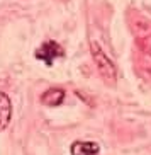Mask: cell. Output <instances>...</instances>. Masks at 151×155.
<instances>
[{
	"label": "cell",
	"mask_w": 151,
	"mask_h": 155,
	"mask_svg": "<svg viewBox=\"0 0 151 155\" xmlns=\"http://www.w3.org/2000/svg\"><path fill=\"white\" fill-rule=\"evenodd\" d=\"M10 118H12V102L7 94L0 92V131L9 126Z\"/></svg>",
	"instance_id": "obj_3"
},
{
	"label": "cell",
	"mask_w": 151,
	"mask_h": 155,
	"mask_svg": "<svg viewBox=\"0 0 151 155\" xmlns=\"http://www.w3.org/2000/svg\"><path fill=\"white\" fill-rule=\"evenodd\" d=\"M63 101H64V91H61V89H49V91H46L41 97L42 104L51 106V107L60 106Z\"/></svg>",
	"instance_id": "obj_5"
},
{
	"label": "cell",
	"mask_w": 151,
	"mask_h": 155,
	"mask_svg": "<svg viewBox=\"0 0 151 155\" xmlns=\"http://www.w3.org/2000/svg\"><path fill=\"white\" fill-rule=\"evenodd\" d=\"M92 56H93V61H95V67L99 68V72H100L102 78L104 80H107V82H115V75H117V72H115V67L114 63L110 61V58H107V55L102 51V48L99 46V43H92Z\"/></svg>",
	"instance_id": "obj_1"
},
{
	"label": "cell",
	"mask_w": 151,
	"mask_h": 155,
	"mask_svg": "<svg viewBox=\"0 0 151 155\" xmlns=\"http://www.w3.org/2000/svg\"><path fill=\"white\" fill-rule=\"evenodd\" d=\"M70 150H71V155H97L99 145L93 141H75Z\"/></svg>",
	"instance_id": "obj_4"
},
{
	"label": "cell",
	"mask_w": 151,
	"mask_h": 155,
	"mask_svg": "<svg viewBox=\"0 0 151 155\" xmlns=\"http://www.w3.org/2000/svg\"><path fill=\"white\" fill-rule=\"evenodd\" d=\"M63 55V48L56 41H46L41 45V48L36 51V58L37 60H42L46 65H53L58 56Z\"/></svg>",
	"instance_id": "obj_2"
}]
</instances>
